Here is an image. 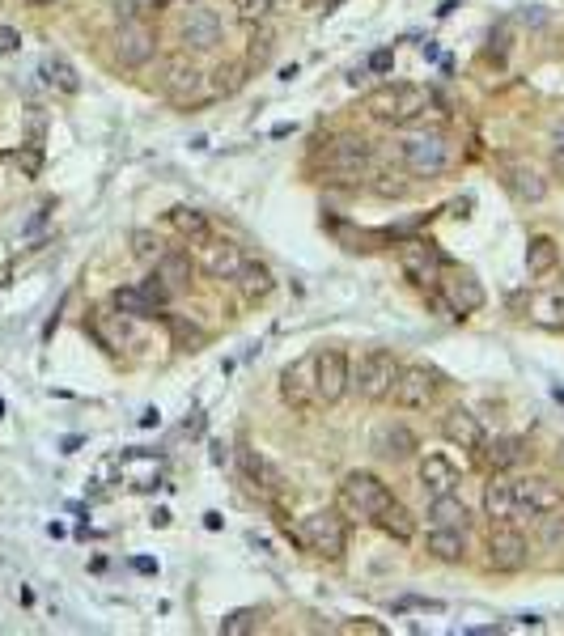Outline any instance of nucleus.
I'll return each mask as SVG.
<instances>
[{"label":"nucleus","instance_id":"obj_1","mask_svg":"<svg viewBox=\"0 0 564 636\" xmlns=\"http://www.w3.org/2000/svg\"><path fill=\"white\" fill-rule=\"evenodd\" d=\"M433 94L425 90V85H382V90H374L365 98V111L374 115L378 123H391V128H408V123L425 119Z\"/></svg>","mask_w":564,"mask_h":636},{"label":"nucleus","instance_id":"obj_2","mask_svg":"<svg viewBox=\"0 0 564 636\" xmlns=\"http://www.w3.org/2000/svg\"><path fill=\"white\" fill-rule=\"evenodd\" d=\"M289 535L297 547H306L310 556H323V560H340L348 547V526L336 509H314L297 526H289Z\"/></svg>","mask_w":564,"mask_h":636},{"label":"nucleus","instance_id":"obj_3","mask_svg":"<svg viewBox=\"0 0 564 636\" xmlns=\"http://www.w3.org/2000/svg\"><path fill=\"white\" fill-rule=\"evenodd\" d=\"M395 501L391 484L374 471H348L344 484H340V509L348 518H361V522H374L386 505Z\"/></svg>","mask_w":564,"mask_h":636},{"label":"nucleus","instance_id":"obj_4","mask_svg":"<svg viewBox=\"0 0 564 636\" xmlns=\"http://www.w3.org/2000/svg\"><path fill=\"white\" fill-rule=\"evenodd\" d=\"M454 162H458V145L446 132H425L403 145V166L416 179H442V174L454 170Z\"/></svg>","mask_w":564,"mask_h":636},{"label":"nucleus","instance_id":"obj_5","mask_svg":"<svg viewBox=\"0 0 564 636\" xmlns=\"http://www.w3.org/2000/svg\"><path fill=\"white\" fill-rule=\"evenodd\" d=\"M369 166H374V145L357 132H344V136L331 140L327 162H323V179L348 187V183H361L369 174Z\"/></svg>","mask_w":564,"mask_h":636},{"label":"nucleus","instance_id":"obj_6","mask_svg":"<svg viewBox=\"0 0 564 636\" xmlns=\"http://www.w3.org/2000/svg\"><path fill=\"white\" fill-rule=\"evenodd\" d=\"M395 378H399V361L391 348H369L365 357L352 369V391H357L365 403H386L395 391Z\"/></svg>","mask_w":564,"mask_h":636},{"label":"nucleus","instance_id":"obj_7","mask_svg":"<svg viewBox=\"0 0 564 636\" xmlns=\"http://www.w3.org/2000/svg\"><path fill=\"white\" fill-rule=\"evenodd\" d=\"M162 94L174 102V106H191V102H200L204 90H208V77H204V68L187 56V51H179V56H166L162 60Z\"/></svg>","mask_w":564,"mask_h":636},{"label":"nucleus","instance_id":"obj_8","mask_svg":"<svg viewBox=\"0 0 564 636\" xmlns=\"http://www.w3.org/2000/svg\"><path fill=\"white\" fill-rule=\"evenodd\" d=\"M111 51H115L119 68H145L157 56V30L145 22V17H128V22L115 26Z\"/></svg>","mask_w":564,"mask_h":636},{"label":"nucleus","instance_id":"obj_9","mask_svg":"<svg viewBox=\"0 0 564 636\" xmlns=\"http://www.w3.org/2000/svg\"><path fill=\"white\" fill-rule=\"evenodd\" d=\"M442 395V374L429 365H399V378H395V391L391 399L399 403L403 412H425Z\"/></svg>","mask_w":564,"mask_h":636},{"label":"nucleus","instance_id":"obj_10","mask_svg":"<svg viewBox=\"0 0 564 636\" xmlns=\"http://www.w3.org/2000/svg\"><path fill=\"white\" fill-rule=\"evenodd\" d=\"M399 268H403V276H408L412 285L437 289V280H442V272L450 268V263H446V255H442V246H437V242L408 238L399 246Z\"/></svg>","mask_w":564,"mask_h":636},{"label":"nucleus","instance_id":"obj_11","mask_svg":"<svg viewBox=\"0 0 564 636\" xmlns=\"http://www.w3.org/2000/svg\"><path fill=\"white\" fill-rule=\"evenodd\" d=\"M280 399L297 412L319 408V352H306V357L280 369Z\"/></svg>","mask_w":564,"mask_h":636},{"label":"nucleus","instance_id":"obj_12","mask_svg":"<svg viewBox=\"0 0 564 636\" xmlns=\"http://www.w3.org/2000/svg\"><path fill=\"white\" fill-rule=\"evenodd\" d=\"M488 564H492L497 573H522L526 564H531V543L522 539V530H514L509 522H492Z\"/></svg>","mask_w":564,"mask_h":636},{"label":"nucleus","instance_id":"obj_13","mask_svg":"<svg viewBox=\"0 0 564 636\" xmlns=\"http://www.w3.org/2000/svg\"><path fill=\"white\" fill-rule=\"evenodd\" d=\"M514 497H518V518H543V514H560L564 509V492L548 475L514 480Z\"/></svg>","mask_w":564,"mask_h":636},{"label":"nucleus","instance_id":"obj_14","mask_svg":"<svg viewBox=\"0 0 564 636\" xmlns=\"http://www.w3.org/2000/svg\"><path fill=\"white\" fill-rule=\"evenodd\" d=\"M437 289H442L446 306L454 314H475V310H484V302H488V293H484L480 280H475V272H463V268H446L442 280H437Z\"/></svg>","mask_w":564,"mask_h":636},{"label":"nucleus","instance_id":"obj_15","mask_svg":"<svg viewBox=\"0 0 564 636\" xmlns=\"http://www.w3.org/2000/svg\"><path fill=\"white\" fill-rule=\"evenodd\" d=\"M352 386V365L344 348H323L319 352V408H331L340 403Z\"/></svg>","mask_w":564,"mask_h":636},{"label":"nucleus","instance_id":"obj_16","mask_svg":"<svg viewBox=\"0 0 564 636\" xmlns=\"http://www.w3.org/2000/svg\"><path fill=\"white\" fill-rule=\"evenodd\" d=\"M501 183L518 204H543L548 200V179H543L531 162H514V157L501 162Z\"/></svg>","mask_w":564,"mask_h":636},{"label":"nucleus","instance_id":"obj_17","mask_svg":"<svg viewBox=\"0 0 564 636\" xmlns=\"http://www.w3.org/2000/svg\"><path fill=\"white\" fill-rule=\"evenodd\" d=\"M179 43L187 51H213L221 43V17L213 9H187L179 22Z\"/></svg>","mask_w":564,"mask_h":636},{"label":"nucleus","instance_id":"obj_18","mask_svg":"<svg viewBox=\"0 0 564 636\" xmlns=\"http://www.w3.org/2000/svg\"><path fill=\"white\" fill-rule=\"evenodd\" d=\"M442 437L458 450H475L484 441V424L471 408L458 403V408H446V416H442Z\"/></svg>","mask_w":564,"mask_h":636},{"label":"nucleus","instance_id":"obj_19","mask_svg":"<svg viewBox=\"0 0 564 636\" xmlns=\"http://www.w3.org/2000/svg\"><path fill=\"white\" fill-rule=\"evenodd\" d=\"M416 480L425 488V497H446V492H458V467L446 454H425L420 458Z\"/></svg>","mask_w":564,"mask_h":636},{"label":"nucleus","instance_id":"obj_20","mask_svg":"<svg viewBox=\"0 0 564 636\" xmlns=\"http://www.w3.org/2000/svg\"><path fill=\"white\" fill-rule=\"evenodd\" d=\"M374 450L386 458V463H408V458L420 450L416 433L408 429V424H382V429L374 433Z\"/></svg>","mask_w":564,"mask_h":636},{"label":"nucleus","instance_id":"obj_21","mask_svg":"<svg viewBox=\"0 0 564 636\" xmlns=\"http://www.w3.org/2000/svg\"><path fill=\"white\" fill-rule=\"evenodd\" d=\"M238 463H242V471H246V480L255 484V492H263V497H280V488H285V475H280L268 458L263 454H255L251 446H242L238 450Z\"/></svg>","mask_w":564,"mask_h":636},{"label":"nucleus","instance_id":"obj_22","mask_svg":"<svg viewBox=\"0 0 564 636\" xmlns=\"http://www.w3.org/2000/svg\"><path fill=\"white\" fill-rule=\"evenodd\" d=\"M484 514L492 522H514L518 518V497H514V480H505L497 471L492 480L484 484Z\"/></svg>","mask_w":564,"mask_h":636},{"label":"nucleus","instance_id":"obj_23","mask_svg":"<svg viewBox=\"0 0 564 636\" xmlns=\"http://www.w3.org/2000/svg\"><path fill=\"white\" fill-rule=\"evenodd\" d=\"M234 285H238V297L242 302H263L272 289H276V276H272V268L268 263H255V259H246L242 268H238V276H234Z\"/></svg>","mask_w":564,"mask_h":636},{"label":"nucleus","instance_id":"obj_24","mask_svg":"<svg viewBox=\"0 0 564 636\" xmlns=\"http://www.w3.org/2000/svg\"><path fill=\"white\" fill-rule=\"evenodd\" d=\"M242 263H246V255H242V246H238V242H208V251H204V259H200V268L213 276V280H234Z\"/></svg>","mask_w":564,"mask_h":636},{"label":"nucleus","instance_id":"obj_25","mask_svg":"<svg viewBox=\"0 0 564 636\" xmlns=\"http://www.w3.org/2000/svg\"><path fill=\"white\" fill-rule=\"evenodd\" d=\"M425 552H429L433 560H442V564L467 560V530H458V526H433L429 539H425Z\"/></svg>","mask_w":564,"mask_h":636},{"label":"nucleus","instance_id":"obj_26","mask_svg":"<svg viewBox=\"0 0 564 636\" xmlns=\"http://www.w3.org/2000/svg\"><path fill=\"white\" fill-rule=\"evenodd\" d=\"M475 450H480V463L488 467V475H497V471L505 475L514 463H522V441H514V437H492V441L484 437Z\"/></svg>","mask_w":564,"mask_h":636},{"label":"nucleus","instance_id":"obj_27","mask_svg":"<svg viewBox=\"0 0 564 636\" xmlns=\"http://www.w3.org/2000/svg\"><path fill=\"white\" fill-rule=\"evenodd\" d=\"M526 314H531V323H539V327L564 331V289H539L531 297V306H526Z\"/></svg>","mask_w":564,"mask_h":636},{"label":"nucleus","instance_id":"obj_28","mask_svg":"<svg viewBox=\"0 0 564 636\" xmlns=\"http://www.w3.org/2000/svg\"><path fill=\"white\" fill-rule=\"evenodd\" d=\"M556 268H560V246H556V238L535 234L531 242H526V272H531L535 280H543V276H552Z\"/></svg>","mask_w":564,"mask_h":636},{"label":"nucleus","instance_id":"obj_29","mask_svg":"<svg viewBox=\"0 0 564 636\" xmlns=\"http://www.w3.org/2000/svg\"><path fill=\"white\" fill-rule=\"evenodd\" d=\"M157 276L166 280V289H170V293H183V289H191L196 263H191L187 251H166L162 259H157Z\"/></svg>","mask_w":564,"mask_h":636},{"label":"nucleus","instance_id":"obj_30","mask_svg":"<svg viewBox=\"0 0 564 636\" xmlns=\"http://www.w3.org/2000/svg\"><path fill=\"white\" fill-rule=\"evenodd\" d=\"M429 518H433V526H458V530H467L471 509H467V501L458 497V492H446V497H429Z\"/></svg>","mask_w":564,"mask_h":636},{"label":"nucleus","instance_id":"obj_31","mask_svg":"<svg viewBox=\"0 0 564 636\" xmlns=\"http://www.w3.org/2000/svg\"><path fill=\"white\" fill-rule=\"evenodd\" d=\"M170 225H174V234L187 242H208V217L200 208H187V204L170 208Z\"/></svg>","mask_w":564,"mask_h":636},{"label":"nucleus","instance_id":"obj_32","mask_svg":"<svg viewBox=\"0 0 564 636\" xmlns=\"http://www.w3.org/2000/svg\"><path fill=\"white\" fill-rule=\"evenodd\" d=\"M374 522H378V526H382V530H386V535H391L395 543H412V535H416V518H412V514H408V509H403L399 501H391V505H386Z\"/></svg>","mask_w":564,"mask_h":636},{"label":"nucleus","instance_id":"obj_33","mask_svg":"<svg viewBox=\"0 0 564 636\" xmlns=\"http://www.w3.org/2000/svg\"><path fill=\"white\" fill-rule=\"evenodd\" d=\"M111 306H115L123 318H157V302H153L145 289H115V293H111Z\"/></svg>","mask_w":564,"mask_h":636},{"label":"nucleus","instance_id":"obj_34","mask_svg":"<svg viewBox=\"0 0 564 636\" xmlns=\"http://www.w3.org/2000/svg\"><path fill=\"white\" fill-rule=\"evenodd\" d=\"M43 73H47V81L56 85V90H64V94H77V90H81L77 68L68 64L64 56H47V60H43Z\"/></svg>","mask_w":564,"mask_h":636},{"label":"nucleus","instance_id":"obj_35","mask_svg":"<svg viewBox=\"0 0 564 636\" xmlns=\"http://www.w3.org/2000/svg\"><path fill=\"white\" fill-rule=\"evenodd\" d=\"M272 51H276V34L272 30H255L251 34V47H246V68H268L272 64Z\"/></svg>","mask_w":564,"mask_h":636},{"label":"nucleus","instance_id":"obj_36","mask_svg":"<svg viewBox=\"0 0 564 636\" xmlns=\"http://www.w3.org/2000/svg\"><path fill=\"white\" fill-rule=\"evenodd\" d=\"M132 255L140 263H157L166 255V246H162V238H157L153 229H136V234H132Z\"/></svg>","mask_w":564,"mask_h":636},{"label":"nucleus","instance_id":"obj_37","mask_svg":"<svg viewBox=\"0 0 564 636\" xmlns=\"http://www.w3.org/2000/svg\"><path fill=\"white\" fill-rule=\"evenodd\" d=\"M263 624V611H255V607H242V611H229L225 620H221V632L225 636H238V632H255Z\"/></svg>","mask_w":564,"mask_h":636},{"label":"nucleus","instance_id":"obj_38","mask_svg":"<svg viewBox=\"0 0 564 636\" xmlns=\"http://www.w3.org/2000/svg\"><path fill=\"white\" fill-rule=\"evenodd\" d=\"M170 335H174V344H179L183 352H196V348H204V340H208V335H204L200 327H191L187 318H170Z\"/></svg>","mask_w":564,"mask_h":636},{"label":"nucleus","instance_id":"obj_39","mask_svg":"<svg viewBox=\"0 0 564 636\" xmlns=\"http://www.w3.org/2000/svg\"><path fill=\"white\" fill-rule=\"evenodd\" d=\"M242 73H246V64H221V68H217V85H213V90H217V94H238V90H242V81H246Z\"/></svg>","mask_w":564,"mask_h":636},{"label":"nucleus","instance_id":"obj_40","mask_svg":"<svg viewBox=\"0 0 564 636\" xmlns=\"http://www.w3.org/2000/svg\"><path fill=\"white\" fill-rule=\"evenodd\" d=\"M13 162H17V170L26 174V179H39V170H43V149L39 145H22L13 153Z\"/></svg>","mask_w":564,"mask_h":636},{"label":"nucleus","instance_id":"obj_41","mask_svg":"<svg viewBox=\"0 0 564 636\" xmlns=\"http://www.w3.org/2000/svg\"><path fill=\"white\" fill-rule=\"evenodd\" d=\"M234 5V13L242 17V22H263L272 9H276V0H229Z\"/></svg>","mask_w":564,"mask_h":636},{"label":"nucleus","instance_id":"obj_42","mask_svg":"<svg viewBox=\"0 0 564 636\" xmlns=\"http://www.w3.org/2000/svg\"><path fill=\"white\" fill-rule=\"evenodd\" d=\"M403 191H408V183H403V174H395V170L378 174V183H374V196L391 200V196H403Z\"/></svg>","mask_w":564,"mask_h":636},{"label":"nucleus","instance_id":"obj_43","mask_svg":"<svg viewBox=\"0 0 564 636\" xmlns=\"http://www.w3.org/2000/svg\"><path fill=\"white\" fill-rule=\"evenodd\" d=\"M140 289H145V293L153 297V302H157V306H166V302H170V297H174V293L166 289V280H162V276H157V272H153V276H149V280H145V285H140Z\"/></svg>","mask_w":564,"mask_h":636},{"label":"nucleus","instance_id":"obj_44","mask_svg":"<svg viewBox=\"0 0 564 636\" xmlns=\"http://www.w3.org/2000/svg\"><path fill=\"white\" fill-rule=\"evenodd\" d=\"M17 47H22V34H17L13 26H0V56H13Z\"/></svg>","mask_w":564,"mask_h":636},{"label":"nucleus","instance_id":"obj_45","mask_svg":"<svg viewBox=\"0 0 564 636\" xmlns=\"http://www.w3.org/2000/svg\"><path fill=\"white\" fill-rule=\"evenodd\" d=\"M391 64H395V51H391V47H382V51H374V56H369V68H374V73H386Z\"/></svg>","mask_w":564,"mask_h":636},{"label":"nucleus","instance_id":"obj_46","mask_svg":"<svg viewBox=\"0 0 564 636\" xmlns=\"http://www.w3.org/2000/svg\"><path fill=\"white\" fill-rule=\"evenodd\" d=\"M340 632H369V636H386V628H382V624H369V620H361V624H344Z\"/></svg>","mask_w":564,"mask_h":636},{"label":"nucleus","instance_id":"obj_47","mask_svg":"<svg viewBox=\"0 0 564 636\" xmlns=\"http://www.w3.org/2000/svg\"><path fill=\"white\" fill-rule=\"evenodd\" d=\"M552 174H556V179H564V145L552 149Z\"/></svg>","mask_w":564,"mask_h":636},{"label":"nucleus","instance_id":"obj_48","mask_svg":"<svg viewBox=\"0 0 564 636\" xmlns=\"http://www.w3.org/2000/svg\"><path fill=\"white\" fill-rule=\"evenodd\" d=\"M552 140H556V145H564V119L552 123Z\"/></svg>","mask_w":564,"mask_h":636},{"label":"nucleus","instance_id":"obj_49","mask_svg":"<svg viewBox=\"0 0 564 636\" xmlns=\"http://www.w3.org/2000/svg\"><path fill=\"white\" fill-rule=\"evenodd\" d=\"M556 463L564 467V441H560V446H556Z\"/></svg>","mask_w":564,"mask_h":636},{"label":"nucleus","instance_id":"obj_50","mask_svg":"<svg viewBox=\"0 0 564 636\" xmlns=\"http://www.w3.org/2000/svg\"><path fill=\"white\" fill-rule=\"evenodd\" d=\"M26 5H51V0H26Z\"/></svg>","mask_w":564,"mask_h":636},{"label":"nucleus","instance_id":"obj_51","mask_svg":"<svg viewBox=\"0 0 564 636\" xmlns=\"http://www.w3.org/2000/svg\"><path fill=\"white\" fill-rule=\"evenodd\" d=\"M183 5H200V0H183Z\"/></svg>","mask_w":564,"mask_h":636},{"label":"nucleus","instance_id":"obj_52","mask_svg":"<svg viewBox=\"0 0 564 636\" xmlns=\"http://www.w3.org/2000/svg\"><path fill=\"white\" fill-rule=\"evenodd\" d=\"M556 399H560V403H564V391H556Z\"/></svg>","mask_w":564,"mask_h":636},{"label":"nucleus","instance_id":"obj_53","mask_svg":"<svg viewBox=\"0 0 564 636\" xmlns=\"http://www.w3.org/2000/svg\"><path fill=\"white\" fill-rule=\"evenodd\" d=\"M0 416H5V403H0Z\"/></svg>","mask_w":564,"mask_h":636}]
</instances>
